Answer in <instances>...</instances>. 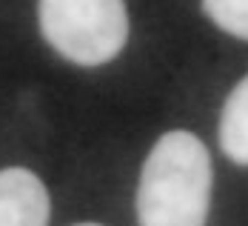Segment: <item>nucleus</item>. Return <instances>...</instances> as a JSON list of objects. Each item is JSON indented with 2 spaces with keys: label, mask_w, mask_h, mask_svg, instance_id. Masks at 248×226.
Segmentation results:
<instances>
[{
  "label": "nucleus",
  "mask_w": 248,
  "mask_h": 226,
  "mask_svg": "<svg viewBox=\"0 0 248 226\" xmlns=\"http://www.w3.org/2000/svg\"><path fill=\"white\" fill-rule=\"evenodd\" d=\"M211 201V157L191 132H169L149 152L140 189V226H205Z\"/></svg>",
  "instance_id": "f257e3e1"
},
{
  "label": "nucleus",
  "mask_w": 248,
  "mask_h": 226,
  "mask_svg": "<svg viewBox=\"0 0 248 226\" xmlns=\"http://www.w3.org/2000/svg\"><path fill=\"white\" fill-rule=\"evenodd\" d=\"M40 32L66 60L100 66L117 57L128 37L123 0H40Z\"/></svg>",
  "instance_id": "f03ea898"
},
{
  "label": "nucleus",
  "mask_w": 248,
  "mask_h": 226,
  "mask_svg": "<svg viewBox=\"0 0 248 226\" xmlns=\"http://www.w3.org/2000/svg\"><path fill=\"white\" fill-rule=\"evenodd\" d=\"M0 226H49V192L23 166L0 169Z\"/></svg>",
  "instance_id": "7ed1b4c3"
},
{
  "label": "nucleus",
  "mask_w": 248,
  "mask_h": 226,
  "mask_svg": "<svg viewBox=\"0 0 248 226\" xmlns=\"http://www.w3.org/2000/svg\"><path fill=\"white\" fill-rule=\"evenodd\" d=\"M220 146L240 166H248V75L234 86L220 118Z\"/></svg>",
  "instance_id": "20e7f679"
},
{
  "label": "nucleus",
  "mask_w": 248,
  "mask_h": 226,
  "mask_svg": "<svg viewBox=\"0 0 248 226\" xmlns=\"http://www.w3.org/2000/svg\"><path fill=\"white\" fill-rule=\"evenodd\" d=\"M202 9L223 32L248 40V0H202Z\"/></svg>",
  "instance_id": "39448f33"
},
{
  "label": "nucleus",
  "mask_w": 248,
  "mask_h": 226,
  "mask_svg": "<svg viewBox=\"0 0 248 226\" xmlns=\"http://www.w3.org/2000/svg\"><path fill=\"white\" fill-rule=\"evenodd\" d=\"M77 226H100V224H77Z\"/></svg>",
  "instance_id": "423d86ee"
}]
</instances>
